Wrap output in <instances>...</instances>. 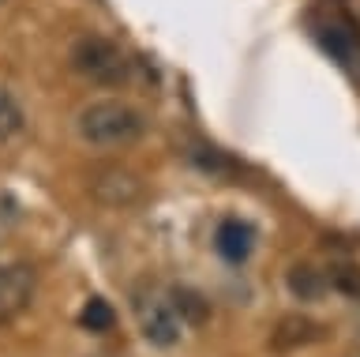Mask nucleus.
I'll return each instance as SVG.
<instances>
[{"mask_svg": "<svg viewBox=\"0 0 360 357\" xmlns=\"http://www.w3.org/2000/svg\"><path fill=\"white\" fill-rule=\"evenodd\" d=\"M169 301H173V308H176V316L191 323V327H202L210 316V301L199 294V289H191V286H173L169 289Z\"/></svg>", "mask_w": 360, "mask_h": 357, "instance_id": "1a4fd4ad", "label": "nucleus"}, {"mask_svg": "<svg viewBox=\"0 0 360 357\" xmlns=\"http://www.w3.org/2000/svg\"><path fill=\"white\" fill-rule=\"evenodd\" d=\"M131 308H135V320H139V331L143 339L150 346H162V350H169V346L180 342V331H184V320L176 316L173 301L162 297L158 289H135L131 297Z\"/></svg>", "mask_w": 360, "mask_h": 357, "instance_id": "7ed1b4c3", "label": "nucleus"}, {"mask_svg": "<svg viewBox=\"0 0 360 357\" xmlns=\"http://www.w3.org/2000/svg\"><path fill=\"white\" fill-rule=\"evenodd\" d=\"M22 125H27V117H22V106L11 98L4 87H0V143H8V139H15Z\"/></svg>", "mask_w": 360, "mask_h": 357, "instance_id": "f8f14e48", "label": "nucleus"}, {"mask_svg": "<svg viewBox=\"0 0 360 357\" xmlns=\"http://www.w3.org/2000/svg\"><path fill=\"white\" fill-rule=\"evenodd\" d=\"M326 334L323 323H315L308 316H285V320H278V327L274 334H270V342H274V350H300V346H311V342H319Z\"/></svg>", "mask_w": 360, "mask_h": 357, "instance_id": "0eeeda50", "label": "nucleus"}, {"mask_svg": "<svg viewBox=\"0 0 360 357\" xmlns=\"http://www.w3.org/2000/svg\"><path fill=\"white\" fill-rule=\"evenodd\" d=\"M191 162L199 165V170H207V173H218V177H233L236 173V165L229 158H221L214 147H199V151H191Z\"/></svg>", "mask_w": 360, "mask_h": 357, "instance_id": "4468645a", "label": "nucleus"}, {"mask_svg": "<svg viewBox=\"0 0 360 357\" xmlns=\"http://www.w3.org/2000/svg\"><path fill=\"white\" fill-rule=\"evenodd\" d=\"M326 282H330V289H338V294L360 301V267H353V263H338V267H330Z\"/></svg>", "mask_w": 360, "mask_h": 357, "instance_id": "ddd939ff", "label": "nucleus"}, {"mask_svg": "<svg viewBox=\"0 0 360 357\" xmlns=\"http://www.w3.org/2000/svg\"><path fill=\"white\" fill-rule=\"evenodd\" d=\"M0 4H4V0H0Z\"/></svg>", "mask_w": 360, "mask_h": 357, "instance_id": "dca6fc26", "label": "nucleus"}, {"mask_svg": "<svg viewBox=\"0 0 360 357\" xmlns=\"http://www.w3.org/2000/svg\"><path fill=\"white\" fill-rule=\"evenodd\" d=\"M323 46L334 53L342 64H356V35L349 30V23H342V19H330L323 30H319Z\"/></svg>", "mask_w": 360, "mask_h": 357, "instance_id": "9d476101", "label": "nucleus"}, {"mask_svg": "<svg viewBox=\"0 0 360 357\" xmlns=\"http://www.w3.org/2000/svg\"><path fill=\"white\" fill-rule=\"evenodd\" d=\"M68 61H72V68L83 75V80L98 83V87H120L124 80H128V57L120 53L117 42H109L101 35L75 38Z\"/></svg>", "mask_w": 360, "mask_h": 357, "instance_id": "f03ea898", "label": "nucleus"}, {"mask_svg": "<svg viewBox=\"0 0 360 357\" xmlns=\"http://www.w3.org/2000/svg\"><path fill=\"white\" fill-rule=\"evenodd\" d=\"M79 323H83L86 331H94V334H105V331H112V323H117V312H112L109 301L90 297L83 305V312H79Z\"/></svg>", "mask_w": 360, "mask_h": 357, "instance_id": "9b49d317", "label": "nucleus"}, {"mask_svg": "<svg viewBox=\"0 0 360 357\" xmlns=\"http://www.w3.org/2000/svg\"><path fill=\"white\" fill-rule=\"evenodd\" d=\"M214 249H218L221 260L229 263H244L255 249V230L240 218H221L218 230H214Z\"/></svg>", "mask_w": 360, "mask_h": 357, "instance_id": "423d86ee", "label": "nucleus"}, {"mask_svg": "<svg viewBox=\"0 0 360 357\" xmlns=\"http://www.w3.org/2000/svg\"><path fill=\"white\" fill-rule=\"evenodd\" d=\"M285 282H289V294L297 301H319L326 289H330L326 271H319V267H311V263H292Z\"/></svg>", "mask_w": 360, "mask_h": 357, "instance_id": "6e6552de", "label": "nucleus"}, {"mask_svg": "<svg viewBox=\"0 0 360 357\" xmlns=\"http://www.w3.org/2000/svg\"><path fill=\"white\" fill-rule=\"evenodd\" d=\"M75 128L90 147H131L135 139H143L146 120L135 106L120 102V98H101L79 109Z\"/></svg>", "mask_w": 360, "mask_h": 357, "instance_id": "f257e3e1", "label": "nucleus"}, {"mask_svg": "<svg viewBox=\"0 0 360 357\" xmlns=\"http://www.w3.org/2000/svg\"><path fill=\"white\" fill-rule=\"evenodd\" d=\"M4 230H8V222H4V218H0V233H4Z\"/></svg>", "mask_w": 360, "mask_h": 357, "instance_id": "2eb2a0df", "label": "nucleus"}, {"mask_svg": "<svg viewBox=\"0 0 360 357\" xmlns=\"http://www.w3.org/2000/svg\"><path fill=\"white\" fill-rule=\"evenodd\" d=\"M90 192H94L101 203L109 207H128L139 199L143 184L131 170H120V165H101V170L90 173Z\"/></svg>", "mask_w": 360, "mask_h": 357, "instance_id": "20e7f679", "label": "nucleus"}, {"mask_svg": "<svg viewBox=\"0 0 360 357\" xmlns=\"http://www.w3.org/2000/svg\"><path fill=\"white\" fill-rule=\"evenodd\" d=\"M34 297V271L27 263H8L0 267V323L19 316Z\"/></svg>", "mask_w": 360, "mask_h": 357, "instance_id": "39448f33", "label": "nucleus"}]
</instances>
